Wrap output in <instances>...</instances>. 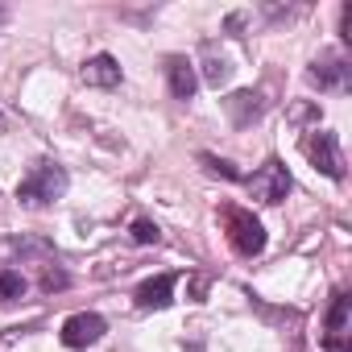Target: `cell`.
Listing matches in <instances>:
<instances>
[{
  "instance_id": "obj_1",
  "label": "cell",
  "mask_w": 352,
  "mask_h": 352,
  "mask_svg": "<svg viewBox=\"0 0 352 352\" xmlns=\"http://www.w3.org/2000/svg\"><path fill=\"white\" fill-rule=\"evenodd\" d=\"M63 195H67V170L58 162H38L17 183V204L21 208H50Z\"/></svg>"
},
{
  "instance_id": "obj_2",
  "label": "cell",
  "mask_w": 352,
  "mask_h": 352,
  "mask_svg": "<svg viewBox=\"0 0 352 352\" xmlns=\"http://www.w3.org/2000/svg\"><path fill=\"white\" fill-rule=\"evenodd\" d=\"M224 232H228V245L236 257H261L265 253V228L249 208L228 204L224 208Z\"/></svg>"
},
{
  "instance_id": "obj_3",
  "label": "cell",
  "mask_w": 352,
  "mask_h": 352,
  "mask_svg": "<svg viewBox=\"0 0 352 352\" xmlns=\"http://www.w3.org/2000/svg\"><path fill=\"white\" fill-rule=\"evenodd\" d=\"M302 153L311 157V166L319 170V174H327V179H344V153H340V141H336V133L331 129H311L307 137H302Z\"/></svg>"
},
{
  "instance_id": "obj_4",
  "label": "cell",
  "mask_w": 352,
  "mask_h": 352,
  "mask_svg": "<svg viewBox=\"0 0 352 352\" xmlns=\"http://www.w3.org/2000/svg\"><path fill=\"white\" fill-rule=\"evenodd\" d=\"M245 187H249V195L257 204H282L290 195V170H286L282 157H270L253 179H245Z\"/></svg>"
},
{
  "instance_id": "obj_5",
  "label": "cell",
  "mask_w": 352,
  "mask_h": 352,
  "mask_svg": "<svg viewBox=\"0 0 352 352\" xmlns=\"http://www.w3.org/2000/svg\"><path fill=\"white\" fill-rule=\"evenodd\" d=\"M323 348L327 352H348L352 348V298L344 290L331 298V311H327V323H323Z\"/></svg>"
},
{
  "instance_id": "obj_6",
  "label": "cell",
  "mask_w": 352,
  "mask_h": 352,
  "mask_svg": "<svg viewBox=\"0 0 352 352\" xmlns=\"http://www.w3.org/2000/svg\"><path fill=\"white\" fill-rule=\"evenodd\" d=\"M307 75L319 91H348L352 87V63L344 54H319Z\"/></svg>"
},
{
  "instance_id": "obj_7",
  "label": "cell",
  "mask_w": 352,
  "mask_h": 352,
  "mask_svg": "<svg viewBox=\"0 0 352 352\" xmlns=\"http://www.w3.org/2000/svg\"><path fill=\"white\" fill-rule=\"evenodd\" d=\"M104 331H108V323H104L100 315L79 311V315H71V319L63 323V344H67V348H87V344L104 340Z\"/></svg>"
},
{
  "instance_id": "obj_8",
  "label": "cell",
  "mask_w": 352,
  "mask_h": 352,
  "mask_svg": "<svg viewBox=\"0 0 352 352\" xmlns=\"http://www.w3.org/2000/svg\"><path fill=\"white\" fill-rule=\"evenodd\" d=\"M166 83H170V96L174 100H195V87H199V75H195V63L183 58V54H170L166 58Z\"/></svg>"
},
{
  "instance_id": "obj_9",
  "label": "cell",
  "mask_w": 352,
  "mask_h": 352,
  "mask_svg": "<svg viewBox=\"0 0 352 352\" xmlns=\"http://www.w3.org/2000/svg\"><path fill=\"white\" fill-rule=\"evenodd\" d=\"M174 274H157V278H149V282H141L137 286V307L141 311H162V307H170V294H174Z\"/></svg>"
},
{
  "instance_id": "obj_10",
  "label": "cell",
  "mask_w": 352,
  "mask_h": 352,
  "mask_svg": "<svg viewBox=\"0 0 352 352\" xmlns=\"http://www.w3.org/2000/svg\"><path fill=\"white\" fill-rule=\"evenodd\" d=\"M79 79H83L87 87H116V83H120V63H116L112 54H91V58L83 63Z\"/></svg>"
},
{
  "instance_id": "obj_11",
  "label": "cell",
  "mask_w": 352,
  "mask_h": 352,
  "mask_svg": "<svg viewBox=\"0 0 352 352\" xmlns=\"http://www.w3.org/2000/svg\"><path fill=\"white\" fill-rule=\"evenodd\" d=\"M224 108H228V116H232V124H236V129H245V124H253V120L261 116V108H265V100H261V91H253V87H245V91H232V96L224 100Z\"/></svg>"
},
{
  "instance_id": "obj_12",
  "label": "cell",
  "mask_w": 352,
  "mask_h": 352,
  "mask_svg": "<svg viewBox=\"0 0 352 352\" xmlns=\"http://www.w3.org/2000/svg\"><path fill=\"white\" fill-rule=\"evenodd\" d=\"M204 79H208L212 87H220V83H228V79H232V58H228L216 42H208V46H204Z\"/></svg>"
},
{
  "instance_id": "obj_13",
  "label": "cell",
  "mask_w": 352,
  "mask_h": 352,
  "mask_svg": "<svg viewBox=\"0 0 352 352\" xmlns=\"http://www.w3.org/2000/svg\"><path fill=\"white\" fill-rule=\"evenodd\" d=\"M25 294V278L17 270H0V302H17Z\"/></svg>"
},
{
  "instance_id": "obj_14",
  "label": "cell",
  "mask_w": 352,
  "mask_h": 352,
  "mask_svg": "<svg viewBox=\"0 0 352 352\" xmlns=\"http://www.w3.org/2000/svg\"><path fill=\"white\" fill-rule=\"evenodd\" d=\"M199 162H204V170H208V174H220V179H241V170H236L232 162L216 157V153H199Z\"/></svg>"
},
{
  "instance_id": "obj_15",
  "label": "cell",
  "mask_w": 352,
  "mask_h": 352,
  "mask_svg": "<svg viewBox=\"0 0 352 352\" xmlns=\"http://www.w3.org/2000/svg\"><path fill=\"white\" fill-rule=\"evenodd\" d=\"M129 232H133V245H157V236H162L153 220H133Z\"/></svg>"
},
{
  "instance_id": "obj_16",
  "label": "cell",
  "mask_w": 352,
  "mask_h": 352,
  "mask_svg": "<svg viewBox=\"0 0 352 352\" xmlns=\"http://www.w3.org/2000/svg\"><path fill=\"white\" fill-rule=\"evenodd\" d=\"M67 286H71V278L63 270H46L42 274V290H67Z\"/></svg>"
},
{
  "instance_id": "obj_17",
  "label": "cell",
  "mask_w": 352,
  "mask_h": 352,
  "mask_svg": "<svg viewBox=\"0 0 352 352\" xmlns=\"http://www.w3.org/2000/svg\"><path fill=\"white\" fill-rule=\"evenodd\" d=\"M340 34H344V42H352V5L340 9Z\"/></svg>"
},
{
  "instance_id": "obj_18",
  "label": "cell",
  "mask_w": 352,
  "mask_h": 352,
  "mask_svg": "<svg viewBox=\"0 0 352 352\" xmlns=\"http://www.w3.org/2000/svg\"><path fill=\"white\" fill-rule=\"evenodd\" d=\"M0 133H5V116H0Z\"/></svg>"
}]
</instances>
